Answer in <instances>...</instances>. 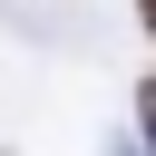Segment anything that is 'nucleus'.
Segmentation results:
<instances>
[{
    "instance_id": "1",
    "label": "nucleus",
    "mask_w": 156,
    "mask_h": 156,
    "mask_svg": "<svg viewBox=\"0 0 156 156\" xmlns=\"http://www.w3.org/2000/svg\"><path fill=\"white\" fill-rule=\"evenodd\" d=\"M136 107H146V127H156V78H136Z\"/></svg>"
},
{
    "instance_id": "2",
    "label": "nucleus",
    "mask_w": 156,
    "mask_h": 156,
    "mask_svg": "<svg viewBox=\"0 0 156 156\" xmlns=\"http://www.w3.org/2000/svg\"><path fill=\"white\" fill-rule=\"evenodd\" d=\"M136 20H146V39H156V0H136Z\"/></svg>"
}]
</instances>
